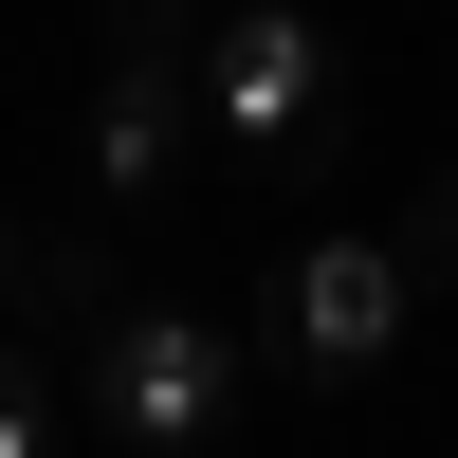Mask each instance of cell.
Here are the masks:
<instances>
[{
  "label": "cell",
  "instance_id": "cell-1",
  "mask_svg": "<svg viewBox=\"0 0 458 458\" xmlns=\"http://www.w3.org/2000/svg\"><path fill=\"white\" fill-rule=\"evenodd\" d=\"M220 0H110L92 19V202H165L183 147L220 129Z\"/></svg>",
  "mask_w": 458,
  "mask_h": 458
},
{
  "label": "cell",
  "instance_id": "cell-2",
  "mask_svg": "<svg viewBox=\"0 0 458 458\" xmlns=\"http://www.w3.org/2000/svg\"><path fill=\"white\" fill-rule=\"evenodd\" d=\"M239 386H257V349H239L220 312H183V293H110V312H92V386H73V403H92L110 440L183 458V440L239 422Z\"/></svg>",
  "mask_w": 458,
  "mask_h": 458
},
{
  "label": "cell",
  "instance_id": "cell-7",
  "mask_svg": "<svg viewBox=\"0 0 458 458\" xmlns=\"http://www.w3.org/2000/svg\"><path fill=\"white\" fill-rule=\"evenodd\" d=\"M37 276H55V220H19V202H0V312H37Z\"/></svg>",
  "mask_w": 458,
  "mask_h": 458
},
{
  "label": "cell",
  "instance_id": "cell-6",
  "mask_svg": "<svg viewBox=\"0 0 458 458\" xmlns=\"http://www.w3.org/2000/svg\"><path fill=\"white\" fill-rule=\"evenodd\" d=\"M403 276H422V293H440V276H458V165H440V183H422V202H403Z\"/></svg>",
  "mask_w": 458,
  "mask_h": 458
},
{
  "label": "cell",
  "instance_id": "cell-4",
  "mask_svg": "<svg viewBox=\"0 0 458 458\" xmlns=\"http://www.w3.org/2000/svg\"><path fill=\"white\" fill-rule=\"evenodd\" d=\"M403 312H422V276H403V239H293L276 257V330H257V349H276V386H367V367L403 349Z\"/></svg>",
  "mask_w": 458,
  "mask_h": 458
},
{
  "label": "cell",
  "instance_id": "cell-3",
  "mask_svg": "<svg viewBox=\"0 0 458 458\" xmlns=\"http://www.w3.org/2000/svg\"><path fill=\"white\" fill-rule=\"evenodd\" d=\"M202 110H220V165H257V183L330 165V147H349V55H330V19H312V0H239Z\"/></svg>",
  "mask_w": 458,
  "mask_h": 458
},
{
  "label": "cell",
  "instance_id": "cell-5",
  "mask_svg": "<svg viewBox=\"0 0 458 458\" xmlns=\"http://www.w3.org/2000/svg\"><path fill=\"white\" fill-rule=\"evenodd\" d=\"M55 422H73V403H55V367H37L19 330H0V458H37V440H55Z\"/></svg>",
  "mask_w": 458,
  "mask_h": 458
}]
</instances>
